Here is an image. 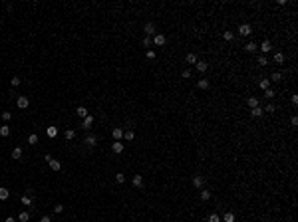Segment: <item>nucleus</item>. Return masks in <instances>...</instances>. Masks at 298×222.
I'll return each instance as SVG.
<instances>
[{
	"label": "nucleus",
	"instance_id": "1",
	"mask_svg": "<svg viewBox=\"0 0 298 222\" xmlns=\"http://www.w3.org/2000/svg\"><path fill=\"white\" fill-rule=\"evenodd\" d=\"M143 32H145V36H149V38H151V36H155V34H157V28H155V24H153V22H147L145 26H143Z\"/></svg>",
	"mask_w": 298,
	"mask_h": 222
},
{
	"label": "nucleus",
	"instance_id": "2",
	"mask_svg": "<svg viewBox=\"0 0 298 222\" xmlns=\"http://www.w3.org/2000/svg\"><path fill=\"white\" fill-rule=\"evenodd\" d=\"M251 34H252L251 24H240V26H238V36H251Z\"/></svg>",
	"mask_w": 298,
	"mask_h": 222
},
{
	"label": "nucleus",
	"instance_id": "3",
	"mask_svg": "<svg viewBox=\"0 0 298 222\" xmlns=\"http://www.w3.org/2000/svg\"><path fill=\"white\" fill-rule=\"evenodd\" d=\"M153 44L161 48V46H165V44H167V38L163 36V34H155V36H153Z\"/></svg>",
	"mask_w": 298,
	"mask_h": 222
},
{
	"label": "nucleus",
	"instance_id": "4",
	"mask_svg": "<svg viewBox=\"0 0 298 222\" xmlns=\"http://www.w3.org/2000/svg\"><path fill=\"white\" fill-rule=\"evenodd\" d=\"M16 105H18L20 109H26L28 105H30V99H28L26 95H20V97L16 99Z\"/></svg>",
	"mask_w": 298,
	"mask_h": 222
},
{
	"label": "nucleus",
	"instance_id": "5",
	"mask_svg": "<svg viewBox=\"0 0 298 222\" xmlns=\"http://www.w3.org/2000/svg\"><path fill=\"white\" fill-rule=\"evenodd\" d=\"M203 184H205V176L203 175H195L193 176V186H195V189H201Z\"/></svg>",
	"mask_w": 298,
	"mask_h": 222
},
{
	"label": "nucleus",
	"instance_id": "6",
	"mask_svg": "<svg viewBox=\"0 0 298 222\" xmlns=\"http://www.w3.org/2000/svg\"><path fill=\"white\" fill-rule=\"evenodd\" d=\"M131 183H133V186H135V189H141V186H143V176H141V175H133Z\"/></svg>",
	"mask_w": 298,
	"mask_h": 222
},
{
	"label": "nucleus",
	"instance_id": "7",
	"mask_svg": "<svg viewBox=\"0 0 298 222\" xmlns=\"http://www.w3.org/2000/svg\"><path fill=\"white\" fill-rule=\"evenodd\" d=\"M270 42H268V40H264V42H262V44H260V46H258V50H260V52H262V56H266V54H268V52H270Z\"/></svg>",
	"mask_w": 298,
	"mask_h": 222
},
{
	"label": "nucleus",
	"instance_id": "8",
	"mask_svg": "<svg viewBox=\"0 0 298 222\" xmlns=\"http://www.w3.org/2000/svg\"><path fill=\"white\" fill-rule=\"evenodd\" d=\"M84 143H86L87 147H95V145H98V139H95V135H87V137L84 139Z\"/></svg>",
	"mask_w": 298,
	"mask_h": 222
},
{
	"label": "nucleus",
	"instance_id": "9",
	"mask_svg": "<svg viewBox=\"0 0 298 222\" xmlns=\"http://www.w3.org/2000/svg\"><path fill=\"white\" fill-rule=\"evenodd\" d=\"M48 165H50V169H52V170H60V169H62V163H60V161H56V159H52V157H50Z\"/></svg>",
	"mask_w": 298,
	"mask_h": 222
},
{
	"label": "nucleus",
	"instance_id": "10",
	"mask_svg": "<svg viewBox=\"0 0 298 222\" xmlns=\"http://www.w3.org/2000/svg\"><path fill=\"white\" fill-rule=\"evenodd\" d=\"M284 54H282V52H276V54H274V56H272V62H274V64H284Z\"/></svg>",
	"mask_w": 298,
	"mask_h": 222
},
{
	"label": "nucleus",
	"instance_id": "11",
	"mask_svg": "<svg viewBox=\"0 0 298 222\" xmlns=\"http://www.w3.org/2000/svg\"><path fill=\"white\" fill-rule=\"evenodd\" d=\"M111 137L115 139V141H119V139L123 137V129H121V127H115V129L111 131Z\"/></svg>",
	"mask_w": 298,
	"mask_h": 222
},
{
	"label": "nucleus",
	"instance_id": "12",
	"mask_svg": "<svg viewBox=\"0 0 298 222\" xmlns=\"http://www.w3.org/2000/svg\"><path fill=\"white\" fill-rule=\"evenodd\" d=\"M111 151L119 155V153L123 151V143H119V141H113V143H111Z\"/></svg>",
	"mask_w": 298,
	"mask_h": 222
},
{
	"label": "nucleus",
	"instance_id": "13",
	"mask_svg": "<svg viewBox=\"0 0 298 222\" xmlns=\"http://www.w3.org/2000/svg\"><path fill=\"white\" fill-rule=\"evenodd\" d=\"M235 220H237V216L232 214V212H225L223 218H221V222H235Z\"/></svg>",
	"mask_w": 298,
	"mask_h": 222
},
{
	"label": "nucleus",
	"instance_id": "14",
	"mask_svg": "<svg viewBox=\"0 0 298 222\" xmlns=\"http://www.w3.org/2000/svg\"><path fill=\"white\" fill-rule=\"evenodd\" d=\"M92 125H93V117H92V115L84 117V123H82V127H84V129H90Z\"/></svg>",
	"mask_w": 298,
	"mask_h": 222
},
{
	"label": "nucleus",
	"instance_id": "15",
	"mask_svg": "<svg viewBox=\"0 0 298 222\" xmlns=\"http://www.w3.org/2000/svg\"><path fill=\"white\" fill-rule=\"evenodd\" d=\"M22 153H24V151H22V147H14V149H12V159H16V161H18V159H22Z\"/></svg>",
	"mask_w": 298,
	"mask_h": 222
},
{
	"label": "nucleus",
	"instance_id": "16",
	"mask_svg": "<svg viewBox=\"0 0 298 222\" xmlns=\"http://www.w3.org/2000/svg\"><path fill=\"white\" fill-rule=\"evenodd\" d=\"M262 113H264L262 107H254V109H251V117L252 119H254V117H262Z\"/></svg>",
	"mask_w": 298,
	"mask_h": 222
},
{
	"label": "nucleus",
	"instance_id": "17",
	"mask_svg": "<svg viewBox=\"0 0 298 222\" xmlns=\"http://www.w3.org/2000/svg\"><path fill=\"white\" fill-rule=\"evenodd\" d=\"M195 65H197L199 72H207V67H209V64H207V62H203V59H197V64H195Z\"/></svg>",
	"mask_w": 298,
	"mask_h": 222
},
{
	"label": "nucleus",
	"instance_id": "18",
	"mask_svg": "<svg viewBox=\"0 0 298 222\" xmlns=\"http://www.w3.org/2000/svg\"><path fill=\"white\" fill-rule=\"evenodd\" d=\"M223 40H225V42H232V40H235V34H232L231 30H225V32H223Z\"/></svg>",
	"mask_w": 298,
	"mask_h": 222
},
{
	"label": "nucleus",
	"instance_id": "19",
	"mask_svg": "<svg viewBox=\"0 0 298 222\" xmlns=\"http://www.w3.org/2000/svg\"><path fill=\"white\" fill-rule=\"evenodd\" d=\"M76 113H78V117H82V119H84V117H87V109L84 107V105H79L78 109H76Z\"/></svg>",
	"mask_w": 298,
	"mask_h": 222
},
{
	"label": "nucleus",
	"instance_id": "20",
	"mask_svg": "<svg viewBox=\"0 0 298 222\" xmlns=\"http://www.w3.org/2000/svg\"><path fill=\"white\" fill-rule=\"evenodd\" d=\"M245 50H246L248 54H252V52H256V50H258V46L254 44V42H248V44L245 46Z\"/></svg>",
	"mask_w": 298,
	"mask_h": 222
},
{
	"label": "nucleus",
	"instance_id": "21",
	"mask_svg": "<svg viewBox=\"0 0 298 222\" xmlns=\"http://www.w3.org/2000/svg\"><path fill=\"white\" fill-rule=\"evenodd\" d=\"M258 87H260V89H268V87H270V79H268V78L260 79V81H258Z\"/></svg>",
	"mask_w": 298,
	"mask_h": 222
},
{
	"label": "nucleus",
	"instance_id": "22",
	"mask_svg": "<svg viewBox=\"0 0 298 222\" xmlns=\"http://www.w3.org/2000/svg\"><path fill=\"white\" fill-rule=\"evenodd\" d=\"M197 87H199V89H209V79H199Z\"/></svg>",
	"mask_w": 298,
	"mask_h": 222
},
{
	"label": "nucleus",
	"instance_id": "23",
	"mask_svg": "<svg viewBox=\"0 0 298 222\" xmlns=\"http://www.w3.org/2000/svg\"><path fill=\"white\" fill-rule=\"evenodd\" d=\"M8 196H10V190L4 189V186H0V200H6Z\"/></svg>",
	"mask_w": 298,
	"mask_h": 222
},
{
	"label": "nucleus",
	"instance_id": "24",
	"mask_svg": "<svg viewBox=\"0 0 298 222\" xmlns=\"http://www.w3.org/2000/svg\"><path fill=\"white\" fill-rule=\"evenodd\" d=\"M185 62H187V64H197V56H195V54H187V56H185Z\"/></svg>",
	"mask_w": 298,
	"mask_h": 222
},
{
	"label": "nucleus",
	"instance_id": "25",
	"mask_svg": "<svg viewBox=\"0 0 298 222\" xmlns=\"http://www.w3.org/2000/svg\"><path fill=\"white\" fill-rule=\"evenodd\" d=\"M46 133H48V137H50V139H54L56 135H58V127H48Z\"/></svg>",
	"mask_w": 298,
	"mask_h": 222
},
{
	"label": "nucleus",
	"instance_id": "26",
	"mask_svg": "<svg viewBox=\"0 0 298 222\" xmlns=\"http://www.w3.org/2000/svg\"><path fill=\"white\" fill-rule=\"evenodd\" d=\"M8 135H10V127H8V125H2V127H0V137H8Z\"/></svg>",
	"mask_w": 298,
	"mask_h": 222
},
{
	"label": "nucleus",
	"instance_id": "27",
	"mask_svg": "<svg viewBox=\"0 0 298 222\" xmlns=\"http://www.w3.org/2000/svg\"><path fill=\"white\" fill-rule=\"evenodd\" d=\"M30 220V212H20L18 214V222H28Z\"/></svg>",
	"mask_w": 298,
	"mask_h": 222
},
{
	"label": "nucleus",
	"instance_id": "28",
	"mask_svg": "<svg viewBox=\"0 0 298 222\" xmlns=\"http://www.w3.org/2000/svg\"><path fill=\"white\" fill-rule=\"evenodd\" d=\"M246 103H248V107H251V109H254V107H258V97H248V101H246Z\"/></svg>",
	"mask_w": 298,
	"mask_h": 222
},
{
	"label": "nucleus",
	"instance_id": "29",
	"mask_svg": "<svg viewBox=\"0 0 298 222\" xmlns=\"http://www.w3.org/2000/svg\"><path fill=\"white\" fill-rule=\"evenodd\" d=\"M20 200H22V204H24V206H30V204H32V196H30V194H24Z\"/></svg>",
	"mask_w": 298,
	"mask_h": 222
},
{
	"label": "nucleus",
	"instance_id": "30",
	"mask_svg": "<svg viewBox=\"0 0 298 222\" xmlns=\"http://www.w3.org/2000/svg\"><path fill=\"white\" fill-rule=\"evenodd\" d=\"M123 137H125V141H133V137H135V133H133L131 129L123 131Z\"/></svg>",
	"mask_w": 298,
	"mask_h": 222
},
{
	"label": "nucleus",
	"instance_id": "31",
	"mask_svg": "<svg viewBox=\"0 0 298 222\" xmlns=\"http://www.w3.org/2000/svg\"><path fill=\"white\" fill-rule=\"evenodd\" d=\"M268 79H270V81H280V79H282V73L274 72V73H270V78H268Z\"/></svg>",
	"mask_w": 298,
	"mask_h": 222
},
{
	"label": "nucleus",
	"instance_id": "32",
	"mask_svg": "<svg viewBox=\"0 0 298 222\" xmlns=\"http://www.w3.org/2000/svg\"><path fill=\"white\" fill-rule=\"evenodd\" d=\"M207 222H221V216H219L217 212H213V214H209V218H207Z\"/></svg>",
	"mask_w": 298,
	"mask_h": 222
},
{
	"label": "nucleus",
	"instance_id": "33",
	"mask_svg": "<svg viewBox=\"0 0 298 222\" xmlns=\"http://www.w3.org/2000/svg\"><path fill=\"white\" fill-rule=\"evenodd\" d=\"M64 137H66V139H68V141H72V139H74V137H76V131H74V129H68V131H66V133H64Z\"/></svg>",
	"mask_w": 298,
	"mask_h": 222
},
{
	"label": "nucleus",
	"instance_id": "34",
	"mask_svg": "<svg viewBox=\"0 0 298 222\" xmlns=\"http://www.w3.org/2000/svg\"><path fill=\"white\" fill-rule=\"evenodd\" d=\"M266 64H268V58L260 54V56H258V65H266Z\"/></svg>",
	"mask_w": 298,
	"mask_h": 222
},
{
	"label": "nucleus",
	"instance_id": "35",
	"mask_svg": "<svg viewBox=\"0 0 298 222\" xmlns=\"http://www.w3.org/2000/svg\"><path fill=\"white\" fill-rule=\"evenodd\" d=\"M28 143H30V145H36V143H38V135H36V133H32V135L28 137Z\"/></svg>",
	"mask_w": 298,
	"mask_h": 222
},
{
	"label": "nucleus",
	"instance_id": "36",
	"mask_svg": "<svg viewBox=\"0 0 298 222\" xmlns=\"http://www.w3.org/2000/svg\"><path fill=\"white\" fill-rule=\"evenodd\" d=\"M201 198H203V200H209V198H211V192H209V190H201Z\"/></svg>",
	"mask_w": 298,
	"mask_h": 222
},
{
	"label": "nucleus",
	"instance_id": "37",
	"mask_svg": "<svg viewBox=\"0 0 298 222\" xmlns=\"http://www.w3.org/2000/svg\"><path fill=\"white\" fill-rule=\"evenodd\" d=\"M264 95H266L268 99H272V97H274V89H270V87H268V89H264Z\"/></svg>",
	"mask_w": 298,
	"mask_h": 222
},
{
	"label": "nucleus",
	"instance_id": "38",
	"mask_svg": "<svg viewBox=\"0 0 298 222\" xmlns=\"http://www.w3.org/2000/svg\"><path fill=\"white\" fill-rule=\"evenodd\" d=\"M262 111H268V113H274V111H276V107H274L272 103H268V105H266V107H264Z\"/></svg>",
	"mask_w": 298,
	"mask_h": 222
},
{
	"label": "nucleus",
	"instance_id": "39",
	"mask_svg": "<svg viewBox=\"0 0 298 222\" xmlns=\"http://www.w3.org/2000/svg\"><path fill=\"white\" fill-rule=\"evenodd\" d=\"M10 117H12L10 111H2V119H4V121H10Z\"/></svg>",
	"mask_w": 298,
	"mask_h": 222
},
{
	"label": "nucleus",
	"instance_id": "40",
	"mask_svg": "<svg viewBox=\"0 0 298 222\" xmlns=\"http://www.w3.org/2000/svg\"><path fill=\"white\" fill-rule=\"evenodd\" d=\"M10 83H12V87H18V85H20V78H16V75H14V78L10 79Z\"/></svg>",
	"mask_w": 298,
	"mask_h": 222
},
{
	"label": "nucleus",
	"instance_id": "41",
	"mask_svg": "<svg viewBox=\"0 0 298 222\" xmlns=\"http://www.w3.org/2000/svg\"><path fill=\"white\" fill-rule=\"evenodd\" d=\"M115 181H117V183H123V181H125V175H123V173H117V175H115Z\"/></svg>",
	"mask_w": 298,
	"mask_h": 222
},
{
	"label": "nucleus",
	"instance_id": "42",
	"mask_svg": "<svg viewBox=\"0 0 298 222\" xmlns=\"http://www.w3.org/2000/svg\"><path fill=\"white\" fill-rule=\"evenodd\" d=\"M54 212H56V214H62V212H64V206H62V204H56V206H54Z\"/></svg>",
	"mask_w": 298,
	"mask_h": 222
},
{
	"label": "nucleus",
	"instance_id": "43",
	"mask_svg": "<svg viewBox=\"0 0 298 222\" xmlns=\"http://www.w3.org/2000/svg\"><path fill=\"white\" fill-rule=\"evenodd\" d=\"M143 46H151V38H149V36H145V38H143Z\"/></svg>",
	"mask_w": 298,
	"mask_h": 222
},
{
	"label": "nucleus",
	"instance_id": "44",
	"mask_svg": "<svg viewBox=\"0 0 298 222\" xmlns=\"http://www.w3.org/2000/svg\"><path fill=\"white\" fill-rule=\"evenodd\" d=\"M181 75H183L185 79H189V78H191V70H183V73H181Z\"/></svg>",
	"mask_w": 298,
	"mask_h": 222
},
{
	"label": "nucleus",
	"instance_id": "45",
	"mask_svg": "<svg viewBox=\"0 0 298 222\" xmlns=\"http://www.w3.org/2000/svg\"><path fill=\"white\" fill-rule=\"evenodd\" d=\"M145 56H147V59H153V58H155V52H153V50H147Z\"/></svg>",
	"mask_w": 298,
	"mask_h": 222
},
{
	"label": "nucleus",
	"instance_id": "46",
	"mask_svg": "<svg viewBox=\"0 0 298 222\" xmlns=\"http://www.w3.org/2000/svg\"><path fill=\"white\" fill-rule=\"evenodd\" d=\"M290 123L294 125V127H296V125H298V117H296V115H292V117H290Z\"/></svg>",
	"mask_w": 298,
	"mask_h": 222
},
{
	"label": "nucleus",
	"instance_id": "47",
	"mask_svg": "<svg viewBox=\"0 0 298 222\" xmlns=\"http://www.w3.org/2000/svg\"><path fill=\"white\" fill-rule=\"evenodd\" d=\"M40 222H52V220H50V216H42V218H40Z\"/></svg>",
	"mask_w": 298,
	"mask_h": 222
},
{
	"label": "nucleus",
	"instance_id": "48",
	"mask_svg": "<svg viewBox=\"0 0 298 222\" xmlns=\"http://www.w3.org/2000/svg\"><path fill=\"white\" fill-rule=\"evenodd\" d=\"M4 222H16V218H14V216H8V218H6Z\"/></svg>",
	"mask_w": 298,
	"mask_h": 222
}]
</instances>
